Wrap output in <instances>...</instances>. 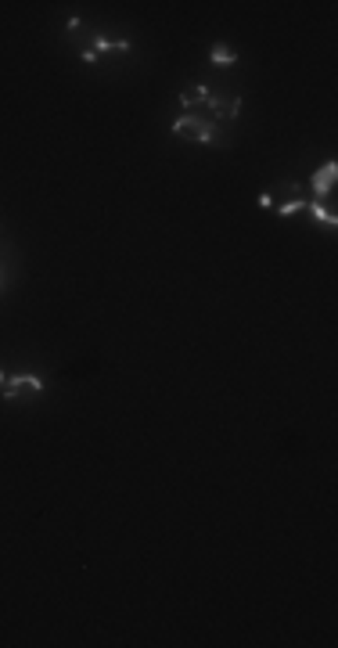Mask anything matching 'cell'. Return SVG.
Here are the masks:
<instances>
[{
  "label": "cell",
  "mask_w": 338,
  "mask_h": 648,
  "mask_svg": "<svg viewBox=\"0 0 338 648\" xmlns=\"http://www.w3.org/2000/svg\"><path fill=\"white\" fill-rule=\"evenodd\" d=\"M0 386H4V375H0Z\"/></svg>",
  "instance_id": "cell-10"
},
{
  "label": "cell",
  "mask_w": 338,
  "mask_h": 648,
  "mask_svg": "<svg viewBox=\"0 0 338 648\" xmlns=\"http://www.w3.org/2000/svg\"><path fill=\"white\" fill-rule=\"evenodd\" d=\"M4 400H19V396H29V393H44V378L40 375H15V378H4Z\"/></svg>",
  "instance_id": "cell-2"
},
{
  "label": "cell",
  "mask_w": 338,
  "mask_h": 648,
  "mask_svg": "<svg viewBox=\"0 0 338 648\" xmlns=\"http://www.w3.org/2000/svg\"><path fill=\"white\" fill-rule=\"evenodd\" d=\"M310 209V216H313V220H320V224H328L331 231L338 227V216L331 213V209H324V206H320V202H313V206H306Z\"/></svg>",
  "instance_id": "cell-7"
},
{
  "label": "cell",
  "mask_w": 338,
  "mask_h": 648,
  "mask_svg": "<svg viewBox=\"0 0 338 648\" xmlns=\"http://www.w3.org/2000/svg\"><path fill=\"white\" fill-rule=\"evenodd\" d=\"M173 134L187 137V141H198V144H209L212 137H216V123L194 116V112H184L180 119H173Z\"/></svg>",
  "instance_id": "cell-1"
},
{
  "label": "cell",
  "mask_w": 338,
  "mask_h": 648,
  "mask_svg": "<svg viewBox=\"0 0 338 648\" xmlns=\"http://www.w3.org/2000/svg\"><path fill=\"white\" fill-rule=\"evenodd\" d=\"M130 40H109V36H94V54L97 51H126Z\"/></svg>",
  "instance_id": "cell-8"
},
{
  "label": "cell",
  "mask_w": 338,
  "mask_h": 648,
  "mask_svg": "<svg viewBox=\"0 0 338 648\" xmlns=\"http://www.w3.org/2000/svg\"><path fill=\"white\" fill-rule=\"evenodd\" d=\"M0 288H4V278H0Z\"/></svg>",
  "instance_id": "cell-11"
},
{
  "label": "cell",
  "mask_w": 338,
  "mask_h": 648,
  "mask_svg": "<svg viewBox=\"0 0 338 648\" xmlns=\"http://www.w3.org/2000/svg\"><path fill=\"white\" fill-rule=\"evenodd\" d=\"M205 108H209V119H212V123H230V119H238V112H241V98H238V94H234V98L209 94Z\"/></svg>",
  "instance_id": "cell-3"
},
{
  "label": "cell",
  "mask_w": 338,
  "mask_h": 648,
  "mask_svg": "<svg viewBox=\"0 0 338 648\" xmlns=\"http://www.w3.org/2000/svg\"><path fill=\"white\" fill-rule=\"evenodd\" d=\"M209 94H212V90H209L205 83H194V87H187L184 94H180V105H184L187 112H191V108H198V105H205V101H209Z\"/></svg>",
  "instance_id": "cell-5"
},
{
  "label": "cell",
  "mask_w": 338,
  "mask_h": 648,
  "mask_svg": "<svg viewBox=\"0 0 338 648\" xmlns=\"http://www.w3.org/2000/svg\"><path fill=\"white\" fill-rule=\"evenodd\" d=\"M209 62H212V65H220V69H227V65H234V62H238V54L230 51L227 44H216V47H212V54H209Z\"/></svg>",
  "instance_id": "cell-6"
},
{
  "label": "cell",
  "mask_w": 338,
  "mask_h": 648,
  "mask_svg": "<svg viewBox=\"0 0 338 648\" xmlns=\"http://www.w3.org/2000/svg\"><path fill=\"white\" fill-rule=\"evenodd\" d=\"M335 180H338V162H324L317 173H313V191H317V198L320 195H331V188H335Z\"/></svg>",
  "instance_id": "cell-4"
},
{
  "label": "cell",
  "mask_w": 338,
  "mask_h": 648,
  "mask_svg": "<svg viewBox=\"0 0 338 648\" xmlns=\"http://www.w3.org/2000/svg\"><path fill=\"white\" fill-rule=\"evenodd\" d=\"M302 209H306V202H302V198H292V202H284L277 213H281V216H295V213H302Z\"/></svg>",
  "instance_id": "cell-9"
}]
</instances>
